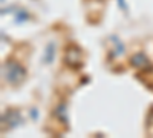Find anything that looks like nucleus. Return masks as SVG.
I'll return each mask as SVG.
<instances>
[{
	"label": "nucleus",
	"instance_id": "nucleus-3",
	"mask_svg": "<svg viewBox=\"0 0 153 138\" xmlns=\"http://www.w3.org/2000/svg\"><path fill=\"white\" fill-rule=\"evenodd\" d=\"M23 123V118H22V114L20 110L17 109H8L2 114V124H3V129L6 126V129H14L17 126Z\"/></svg>",
	"mask_w": 153,
	"mask_h": 138
},
{
	"label": "nucleus",
	"instance_id": "nucleus-9",
	"mask_svg": "<svg viewBox=\"0 0 153 138\" xmlns=\"http://www.w3.org/2000/svg\"><path fill=\"white\" fill-rule=\"evenodd\" d=\"M118 2V6L123 9V11H127V5H126V0H117Z\"/></svg>",
	"mask_w": 153,
	"mask_h": 138
},
{
	"label": "nucleus",
	"instance_id": "nucleus-4",
	"mask_svg": "<svg viewBox=\"0 0 153 138\" xmlns=\"http://www.w3.org/2000/svg\"><path fill=\"white\" fill-rule=\"evenodd\" d=\"M130 66L141 71V72H149L153 69V63L144 52H136L130 57Z\"/></svg>",
	"mask_w": 153,
	"mask_h": 138
},
{
	"label": "nucleus",
	"instance_id": "nucleus-5",
	"mask_svg": "<svg viewBox=\"0 0 153 138\" xmlns=\"http://www.w3.org/2000/svg\"><path fill=\"white\" fill-rule=\"evenodd\" d=\"M55 43L54 42H51V43H48V46H46V49H45V54H43V63H46V65H51L54 61V58H55Z\"/></svg>",
	"mask_w": 153,
	"mask_h": 138
},
{
	"label": "nucleus",
	"instance_id": "nucleus-6",
	"mask_svg": "<svg viewBox=\"0 0 153 138\" xmlns=\"http://www.w3.org/2000/svg\"><path fill=\"white\" fill-rule=\"evenodd\" d=\"M110 42L115 45V48H113V57H120V55H123L124 51H126L124 43L118 39V37H110Z\"/></svg>",
	"mask_w": 153,
	"mask_h": 138
},
{
	"label": "nucleus",
	"instance_id": "nucleus-8",
	"mask_svg": "<svg viewBox=\"0 0 153 138\" xmlns=\"http://www.w3.org/2000/svg\"><path fill=\"white\" fill-rule=\"evenodd\" d=\"M29 19H31V14L28 11L20 9V11L16 12V23H25V22H28Z\"/></svg>",
	"mask_w": 153,
	"mask_h": 138
},
{
	"label": "nucleus",
	"instance_id": "nucleus-2",
	"mask_svg": "<svg viewBox=\"0 0 153 138\" xmlns=\"http://www.w3.org/2000/svg\"><path fill=\"white\" fill-rule=\"evenodd\" d=\"M65 63L71 69H80L83 66V60H81V49L76 45H71L66 48V54H65Z\"/></svg>",
	"mask_w": 153,
	"mask_h": 138
},
{
	"label": "nucleus",
	"instance_id": "nucleus-1",
	"mask_svg": "<svg viewBox=\"0 0 153 138\" xmlns=\"http://www.w3.org/2000/svg\"><path fill=\"white\" fill-rule=\"evenodd\" d=\"M26 69L22 63H19L17 60L8 58L2 63V78L11 84V86H19L26 80Z\"/></svg>",
	"mask_w": 153,
	"mask_h": 138
},
{
	"label": "nucleus",
	"instance_id": "nucleus-7",
	"mask_svg": "<svg viewBox=\"0 0 153 138\" xmlns=\"http://www.w3.org/2000/svg\"><path fill=\"white\" fill-rule=\"evenodd\" d=\"M55 117L61 120L63 123H68V112H66V104L61 103L55 107Z\"/></svg>",
	"mask_w": 153,
	"mask_h": 138
}]
</instances>
